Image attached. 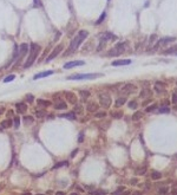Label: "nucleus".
Returning a JSON list of instances; mask_svg holds the SVG:
<instances>
[{
  "label": "nucleus",
  "mask_w": 177,
  "mask_h": 195,
  "mask_svg": "<svg viewBox=\"0 0 177 195\" xmlns=\"http://www.w3.org/2000/svg\"><path fill=\"white\" fill-rule=\"evenodd\" d=\"M3 112H4V109H0V115H1Z\"/></svg>",
  "instance_id": "864d4df0"
},
{
  "label": "nucleus",
  "mask_w": 177,
  "mask_h": 195,
  "mask_svg": "<svg viewBox=\"0 0 177 195\" xmlns=\"http://www.w3.org/2000/svg\"><path fill=\"white\" fill-rule=\"evenodd\" d=\"M46 115V111H44V110H39L37 111V117H44Z\"/></svg>",
  "instance_id": "79ce46f5"
},
{
  "label": "nucleus",
  "mask_w": 177,
  "mask_h": 195,
  "mask_svg": "<svg viewBox=\"0 0 177 195\" xmlns=\"http://www.w3.org/2000/svg\"><path fill=\"white\" fill-rule=\"evenodd\" d=\"M176 194H177V190H176V189H174V190H172V195H176Z\"/></svg>",
  "instance_id": "8fccbe9b"
},
{
  "label": "nucleus",
  "mask_w": 177,
  "mask_h": 195,
  "mask_svg": "<svg viewBox=\"0 0 177 195\" xmlns=\"http://www.w3.org/2000/svg\"><path fill=\"white\" fill-rule=\"evenodd\" d=\"M125 48H126V44L125 43H118L115 49L111 50V52L109 53V56H118V54H121L122 52L125 51Z\"/></svg>",
  "instance_id": "423d86ee"
},
{
  "label": "nucleus",
  "mask_w": 177,
  "mask_h": 195,
  "mask_svg": "<svg viewBox=\"0 0 177 195\" xmlns=\"http://www.w3.org/2000/svg\"><path fill=\"white\" fill-rule=\"evenodd\" d=\"M164 88H165L164 83L157 82V83L155 84V89H156V91H157V92H162V91H163V90H164Z\"/></svg>",
  "instance_id": "5701e85b"
},
{
  "label": "nucleus",
  "mask_w": 177,
  "mask_h": 195,
  "mask_svg": "<svg viewBox=\"0 0 177 195\" xmlns=\"http://www.w3.org/2000/svg\"><path fill=\"white\" fill-rule=\"evenodd\" d=\"M64 166H67V162L66 161H63V162H59L57 163L56 166L53 167V169H57V168H60V167H64Z\"/></svg>",
  "instance_id": "f704fd0d"
},
{
  "label": "nucleus",
  "mask_w": 177,
  "mask_h": 195,
  "mask_svg": "<svg viewBox=\"0 0 177 195\" xmlns=\"http://www.w3.org/2000/svg\"><path fill=\"white\" fill-rule=\"evenodd\" d=\"M136 89H137L136 85L131 84V83H128V84H125V85L122 88V92L125 94V95H130V94L136 92Z\"/></svg>",
  "instance_id": "0eeeda50"
},
{
  "label": "nucleus",
  "mask_w": 177,
  "mask_h": 195,
  "mask_svg": "<svg viewBox=\"0 0 177 195\" xmlns=\"http://www.w3.org/2000/svg\"><path fill=\"white\" fill-rule=\"evenodd\" d=\"M56 195H65V194H64V193H63V192H58V193H57V194H56Z\"/></svg>",
  "instance_id": "09e8293b"
},
{
  "label": "nucleus",
  "mask_w": 177,
  "mask_h": 195,
  "mask_svg": "<svg viewBox=\"0 0 177 195\" xmlns=\"http://www.w3.org/2000/svg\"><path fill=\"white\" fill-rule=\"evenodd\" d=\"M128 107H129L130 109H137V102H136V101L129 102V103H128Z\"/></svg>",
  "instance_id": "2f4dec72"
},
{
  "label": "nucleus",
  "mask_w": 177,
  "mask_h": 195,
  "mask_svg": "<svg viewBox=\"0 0 177 195\" xmlns=\"http://www.w3.org/2000/svg\"><path fill=\"white\" fill-rule=\"evenodd\" d=\"M24 121H25L26 124H27V123H33V118H32L31 116H25V117H24Z\"/></svg>",
  "instance_id": "58836bf2"
},
{
  "label": "nucleus",
  "mask_w": 177,
  "mask_h": 195,
  "mask_svg": "<svg viewBox=\"0 0 177 195\" xmlns=\"http://www.w3.org/2000/svg\"><path fill=\"white\" fill-rule=\"evenodd\" d=\"M106 194H108V190L105 189H96L91 192V195H106Z\"/></svg>",
  "instance_id": "b1692460"
},
{
  "label": "nucleus",
  "mask_w": 177,
  "mask_h": 195,
  "mask_svg": "<svg viewBox=\"0 0 177 195\" xmlns=\"http://www.w3.org/2000/svg\"><path fill=\"white\" fill-rule=\"evenodd\" d=\"M85 63L83 61H75V62H69L64 64V69H71V68H76V66H82Z\"/></svg>",
  "instance_id": "9b49d317"
},
{
  "label": "nucleus",
  "mask_w": 177,
  "mask_h": 195,
  "mask_svg": "<svg viewBox=\"0 0 177 195\" xmlns=\"http://www.w3.org/2000/svg\"><path fill=\"white\" fill-rule=\"evenodd\" d=\"M111 115H112V117H113V118H116V119L122 118V117H123V112H121V111H113Z\"/></svg>",
  "instance_id": "c85d7f7f"
},
{
  "label": "nucleus",
  "mask_w": 177,
  "mask_h": 195,
  "mask_svg": "<svg viewBox=\"0 0 177 195\" xmlns=\"http://www.w3.org/2000/svg\"><path fill=\"white\" fill-rule=\"evenodd\" d=\"M100 73H75L69 76L66 79L69 81H83V79H95L100 77Z\"/></svg>",
  "instance_id": "7ed1b4c3"
},
{
  "label": "nucleus",
  "mask_w": 177,
  "mask_h": 195,
  "mask_svg": "<svg viewBox=\"0 0 177 195\" xmlns=\"http://www.w3.org/2000/svg\"><path fill=\"white\" fill-rule=\"evenodd\" d=\"M0 127L1 128H4V129H7V128H10V127H12V121L10 118H7V119H4V121L0 123Z\"/></svg>",
  "instance_id": "6ab92c4d"
},
{
  "label": "nucleus",
  "mask_w": 177,
  "mask_h": 195,
  "mask_svg": "<svg viewBox=\"0 0 177 195\" xmlns=\"http://www.w3.org/2000/svg\"><path fill=\"white\" fill-rule=\"evenodd\" d=\"M79 95H80V98L83 101H86L89 97H90V91H87V90H80Z\"/></svg>",
  "instance_id": "aec40b11"
},
{
  "label": "nucleus",
  "mask_w": 177,
  "mask_h": 195,
  "mask_svg": "<svg viewBox=\"0 0 177 195\" xmlns=\"http://www.w3.org/2000/svg\"><path fill=\"white\" fill-rule=\"evenodd\" d=\"M176 38L175 37H164V38H161L158 40V44H157V46H159V45H165V44H169V43H172L175 41ZM156 46V48H157Z\"/></svg>",
  "instance_id": "ddd939ff"
},
{
  "label": "nucleus",
  "mask_w": 177,
  "mask_h": 195,
  "mask_svg": "<svg viewBox=\"0 0 177 195\" xmlns=\"http://www.w3.org/2000/svg\"><path fill=\"white\" fill-rule=\"evenodd\" d=\"M70 195H79V194H78V193H71Z\"/></svg>",
  "instance_id": "603ef678"
},
{
  "label": "nucleus",
  "mask_w": 177,
  "mask_h": 195,
  "mask_svg": "<svg viewBox=\"0 0 177 195\" xmlns=\"http://www.w3.org/2000/svg\"><path fill=\"white\" fill-rule=\"evenodd\" d=\"M157 108V105H156V104H154V105H150V107H148L146 109H145V111L146 112H150V111H154L155 109Z\"/></svg>",
  "instance_id": "a19ab883"
},
{
  "label": "nucleus",
  "mask_w": 177,
  "mask_h": 195,
  "mask_svg": "<svg viewBox=\"0 0 177 195\" xmlns=\"http://www.w3.org/2000/svg\"><path fill=\"white\" fill-rule=\"evenodd\" d=\"M65 96H66V99H67V102L69 103H71V104H77V97H76V95L73 94V92H65Z\"/></svg>",
  "instance_id": "4468645a"
},
{
  "label": "nucleus",
  "mask_w": 177,
  "mask_h": 195,
  "mask_svg": "<svg viewBox=\"0 0 177 195\" xmlns=\"http://www.w3.org/2000/svg\"><path fill=\"white\" fill-rule=\"evenodd\" d=\"M16 108H17L18 114H25V112H26V110H27V105H26L25 103H17Z\"/></svg>",
  "instance_id": "dca6fc26"
},
{
  "label": "nucleus",
  "mask_w": 177,
  "mask_h": 195,
  "mask_svg": "<svg viewBox=\"0 0 177 195\" xmlns=\"http://www.w3.org/2000/svg\"><path fill=\"white\" fill-rule=\"evenodd\" d=\"M143 117V112L142 111H137L132 115V121H139V119Z\"/></svg>",
  "instance_id": "393cba45"
},
{
  "label": "nucleus",
  "mask_w": 177,
  "mask_h": 195,
  "mask_svg": "<svg viewBox=\"0 0 177 195\" xmlns=\"http://www.w3.org/2000/svg\"><path fill=\"white\" fill-rule=\"evenodd\" d=\"M172 102H174V103H177V95H176V94L172 95Z\"/></svg>",
  "instance_id": "c03bdc74"
},
{
  "label": "nucleus",
  "mask_w": 177,
  "mask_h": 195,
  "mask_svg": "<svg viewBox=\"0 0 177 195\" xmlns=\"http://www.w3.org/2000/svg\"><path fill=\"white\" fill-rule=\"evenodd\" d=\"M126 103V98L125 97H118L116 99V107H122Z\"/></svg>",
  "instance_id": "4be33fe9"
},
{
  "label": "nucleus",
  "mask_w": 177,
  "mask_h": 195,
  "mask_svg": "<svg viewBox=\"0 0 177 195\" xmlns=\"http://www.w3.org/2000/svg\"><path fill=\"white\" fill-rule=\"evenodd\" d=\"M95 117H97V118H104V117H106V112H105V111L96 112V114H95Z\"/></svg>",
  "instance_id": "473e14b6"
},
{
  "label": "nucleus",
  "mask_w": 177,
  "mask_h": 195,
  "mask_svg": "<svg viewBox=\"0 0 177 195\" xmlns=\"http://www.w3.org/2000/svg\"><path fill=\"white\" fill-rule=\"evenodd\" d=\"M21 195H31V193H24V194H21Z\"/></svg>",
  "instance_id": "3c124183"
},
{
  "label": "nucleus",
  "mask_w": 177,
  "mask_h": 195,
  "mask_svg": "<svg viewBox=\"0 0 177 195\" xmlns=\"http://www.w3.org/2000/svg\"><path fill=\"white\" fill-rule=\"evenodd\" d=\"M136 182H137V180H136V178L131 180V185H136Z\"/></svg>",
  "instance_id": "49530a36"
},
{
  "label": "nucleus",
  "mask_w": 177,
  "mask_h": 195,
  "mask_svg": "<svg viewBox=\"0 0 177 195\" xmlns=\"http://www.w3.org/2000/svg\"><path fill=\"white\" fill-rule=\"evenodd\" d=\"M131 63L130 59H118V61H113L111 63L112 66H122V65H129Z\"/></svg>",
  "instance_id": "f8f14e48"
},
{
  "label": "nucleus",
  "mask_w": 177,
  "mask_h": 195,
  "mask_svg": "<svg viewBox=\"0 0 177 195\" xmlns=\"http://www.w3.org/2000/svg\"><path fill=\"white\" fill-rule=\"evenodd\" d=\"M63 49H64V46H63V44H59V45H57V46L52 50V52L50 53V56L46 58V63H49V62H51L52 59H54L57 56H59V53H60L62 51H63Z\"/></svg>",
  "instance_id": "39448f33"
},
{
  "label": "nucleus",
  "mask_w": 177,
  "mask_h": 195,
  "mask_svg": "<svg viewBox=\"0 0 177 195\" xmlns=\"http://www.w3.org/2000/svg\"><path fill=\"white\" fill-rule=\"evenodd\" d=\"M168 192H169V188H168V187H163V188H159V189H158L159 195H165Z\"/></svg>",
  "instance_id": "72a5a7b5"
},
{
  "label": "nucleus",
  "mask_w": 177,
  "mask_h": 195,
  "mask_svg": "<svg viewBox=\"0 0 177 195\" xmlns=\"http://www.w3.org/2000/svg\"><path fill=\"white\" fill-rule=\"evenodd\" d=\"M162 177V174L159 173V172H152V174H151V178L152 180H158V178H161Z\"/></svg>",
  "instance_id": "cd10ccee"
},
{
  "label": "nucleus",
  "mask_w": 177,
  "mask_h": 195,
  "mask_svg": "<svg viewBox=\"0 0 177 195\" xmlns=\"http://www.w3.org/2000/svg\"><path fill=\"white\" fill-rule=\"evenodd\" d=\"M176 50H177V45H176V46H174V48H171V49H168L167 51H164V54H171V53H175Z\"/></svg>",
  "instance_id": "c9c22d12"
},
{
  "label": "nucleus",
  "mask_w": 177,
  "mask_h": 195,
  "mask_svg": "<svg viewBox=\"0 0 177 195\" xmlns=\"http://www.w3.org/2000/svg\"><path fill=\"white\" fill-rule=\"evenodd\" d=\"M39 51H40V46H39V45L36 44V43H32L31 46H30L28 57H27V59H26L25 64L23 65L24 69H28V68H31V66L33 65V63L36 62V59H37V57H38Z\"/></svg>",
  "instance_id": "f03ea898"
},
{
  "label": "nucleus",
  "mask_w": 177,
  "mask_h": 195,
  "mask_svg": "<svg viewBox=\"0 0 177 195\" xmlns=\"http://www.w3.org/2000/svg\"><path fill=\"white\" fill-rule=\"evenodd\" d=\"M87 37H89V32L86 31V30H82V31H79L78 34L71 40L70 46H69V50H67V51H69L67 54H70V53H72V52H75V51L80 46V44H82Z\"/></svg>",
  "instance_id": "f257e3e1"
},
{
  "label": "nucleus",
  "mask_w": 177,
  "mask_h": 195,
  "mask_svg": "<svg viewBox=\"0 0 177 195\" xmlns=\"http://www.w3.org/2000/svg\"><path fill=\"white\" fill-rule=\"evenodd\" d=\"M19 125H20V118H19V116H16V117H14V124H13V127L16 128V129H18Z\"/></svg>",
  "instance_id": "7c9ffc66"
},
{
  "label": "nucleus",
  "mask_w": 177,
  "mask_h": 195,
  "mask_svg": "<svg viewBox=\"0 0 177 195\" xmlns=\"http://www.w3.org/2000/svg\"><path fill=\"white\" fill-rule=\"evenodd\" d=\"M149 96H150V90H148V89H144L143 91L141 92V98H146Z\"/></svg>",
  "instance_id": "bb28decb"
},
{
  "label": "nucleus",
  "mask_w": 177,
  "mask_h": 195,
  "mask_svg": "<svg viewBox=\"0 0 177 195\" xmlns=\"http://www.w3.org/2000/svg\"><path fill=\"white\" fill-rule=\"evenodd\" d=\"M105 17H106V13H105V12H104V13H102V16H100V18H99V19L97 20V23H96V24H97V25L102 24V21H103V20H104V19H105Z\"/></svg>",
  "instance_id": "ea45409f"
},
{
  "label": "nucleus",
  "mask_w": 177,
  "mask_h": 195,
  "mask_svg": "<svg viewBox=\"0 0 177 195\" xmlns=\"http://www.w3.org/2000/svg\"><path fill=\"white\" fill-rule=\"evenodd\" d=\"M98 110V104L95 103V102H90V103H87V111H90V112H95Z\"/></svg>",
  "instance_id": "f3484780"
},
{
  "label": "nucleus",
  "mask_w": 177,
  "mask_h": 195,
  "mask_svg": "<svg viewBox=\"0 0 177 195\" xmlns=\"http://www.w3.org/2000/svg\"><path fill=\"white\" fill-rule=\"evenodd\" d=\"M54 108L57 109V110H64V109H66L67 108V104H66V102H58V103H56V105H54Z\"/></svg>",
  "instance_id": "a211bd4d"
},
{
  "label": "nucleus",
  "mask_w": 177,
  "mask_h": 195,
  "mask_svg": "<svg viewBox=\"0 0 177 195\" xmlns=\"http://www.w3.org/2000/svg\"><path fill=\"white\" fill-rule=\"evenodd\" d=\"M73 112H75L76 115L77 114H82L83 112V107L79 105V104H76V105H75V111H73Z\"/></svg>",
  "instance_id": "c756f323"
},
{
  "label": "nucleus",
  "mask_w": 177,
  "mask_h": 195,
  "mask_svg": "<svg viewBox=\"0 0 177 195\" xmlns=\"http://www.w3.org/2000/svg\"><path fill=\"white\" fill-rule=\"evenodd\" d=\"M37 104L39 108H49L51 105V102L46 101V99H43V98H38L37 99Z\"/></svg>",
  "instance_id": "2eb2a0df"
},
{
  "label": "nucleus",
  "mask_w": 177,
  "mask_h": 195,
  "mask_svg": "<svg viewBox=\"0 0 177 195\" xmlns=\"http://www.w3.org/2000/svg\"><path fill=\"white\" fill-rule=\"evenodd\" d=\"M51 74H53V71H52V70H49V71H44V72H39V73L34 74L33 79H34V81H38V79H40V78H44V77H49V76H51Z\"/></svg>",
  "instance_id": "9d476101"
},
{
  "label": "nucleus",
  "mask_w": 177,
  "mask_h": 195,
  "mask_svg": "<svg viewBox=\"0 0 177 195\" xmlns=\"http://www.w3.org/2000/svg\"><path fill=\"white\" fill-rule=\"evenodd\" d=\"M116 39H117V36H115L111 32H105L100 37V41H103V43H104V41H110V40H116Z\"/></svg>",
  "instance_id": "6e6552de"
},
{
  "label": "nucleus",
  "mask_w": 177,
  "mask_h": 195,
  "mask_svg": "<svg viewBox=\"0 0 177 195\" xmlns=\"http://www.w3.org/2000/svg\"><path fill=\"white\" fill-rule=\"evenodd\" d=\"M27 51H28V45H27V44H21L20 48H19V54H18V57H17L18 61H19V59H21V58L27 53Z\"/></svg>",
  "instance_id": "1a4fd4ad"
},
{
  "label": "nucleus",
  "mask_w": 177,
  "mask_h": 195,
  "mask_svg": "<svg viewBox=\"0 0 177 195\" xmlns=\"http://www.w3.org/2000/svg\"><path fill=\"white\" fill-rule=\"evenodd\" d=\"M7 116H8V117H10V116L12 117V116H13V112H12V111H8V112H7Z\"/></svg>",
  "instance_id": "de8ad7c7"
},
{
  "label": "nucleus",
  "mask_w": 177,
  "mask_h": 195,
  "mask_svg": "<svg viewBox=\"0 0 177 195\" xmlns=\"http://www.w3.org/2000/svg\"><path fill=\"white\" fill-rule=\"evenodd\" d=\"M111 97L108 94H100L99 95V103L103 108H110L111 105Z\"/></svg>",
  "instance_id": "20e7f679"
},
{
  "label": "nucleus",
  "mask_w": 177,
  "mask_h": 195,
  "mask_svg": "<svg viewBox=\"0 0 177 195\" xmlns=\"http://www.w3.org/2000/svg\"><path fill=\"white\" fill-rule=\"evenodd\" d=\"M145 172H146V168H145V167H143V168L137 169V170H136V174H137V175H144V174H145Z\"/></svg>",
  "instance_id": "4c0bfd02"
},
{
  "label": "nucleus",
  "mask_w": 177,
  "mask_h": 195,
  "mask_svg": "<svg viewBox=\"0 0 177 195\" xmlns=\"http://www.w3.org/2000/svg\"><path fill=\"white\" fill-rule=\"evenodd\" d=\"M14 78H16V76L14 74H10V76H7V77H5V79H4V83H8V82H12Z\"/></svg>",
  "instance_id": "e433bc0d"
},
{
  "label": "nucleus",
  "mask_w": 177,
  "mask_h": 195,
  "mask_svg": "<svg viewBox=\"0 0 177 195\" xmlns=\"http://www.w3.org/2000/svg\"><path fill=\"white\" fill-rule=\"evenodd\" d=\"M26 101H27L28 103H32V102H33V96H32V95H27V96H26Z\"/></svg>",
  "instance_id": "37998d69"
},
{
  "label": "nucleus",
  "mask_w": 177,
  "mask_h": 195,
  "mask_svg": "<svg viewBox=\"0 0 177 195\" xmlns=\"http://www.w3.org/2000/svg\"><path fill=\"white\" fill-rule=\"evenodd\" d=\"M176 84H177V82H176Z\"/></svg>",
  "instance_id": "5fc2aeb1"
},
{
  "label": "nucleus",
  "mask_w": 177,
  "mask_h": 195,
  "mask_svg": "<svg viewBox=\"0 0 177 195\" xmlns=\"http://www.w3.org/2000/svg\"><path fill=\"white\" fill-rule=\"evenodd\" d=\"M59 117L62 118H67V119H76V114L75 112H66V114H63Z\"/></svg>",
  "instance_id": "412c9836"
},
{
  "label": "nucleus",
  "mask_w": 177,
  "mask_h": 195,
  "mask_svg": "<svg viewBox=\"0 0 177 195\" xmlns=\"http://www.w3.org/2000/svg\"><path fill=\"white\" fill-rule=\"evenodd\" d=\"M132 195H143L141 192H134V193H132Z\"/></svg>",
  "instance_id": "a18cd8bd"
},
{
  "label": "nucleus",
  "mask_w": 177,
  "mask_h": 195,
  "mask_svg": "<svg viewBox=\"0 0 177 195\" xmlns=\"http://www.w3.org/2000/svg\"><path fill=\"white\" fill-rule=\"evenodd\" d=\"M170 111V108L168 105H162L159 109H158V112L159 114H168Z\"/></svg>",
  "instance_id": "a878e982"
}]
</instances>
